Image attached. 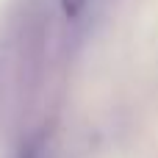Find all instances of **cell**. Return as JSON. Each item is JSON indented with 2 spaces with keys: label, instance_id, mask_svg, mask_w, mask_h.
Instances as JSON below:
<instances>
[{
  "label": "cell",
  "instance_id": "cell-1",
  "mask_svg": "<svg viewBox=\"0 0 158 158\" xmlns=\"http://www.w3.org/2000/svg\"><path fill=\"white\" fill-rule=\"evenodd\" d=\"M61 8H64V17L67 19H78L86 8V0H61Z\"/></svg>",
  "mask_w": 158,
  "mask_h": 158
},
{
  "label": "cell",
  "instance_id": "cell-2",
  "mask_svg": "<svg viewBox=\"0 0 158 158\" xmlns=\"http://www.w3.org/2000/svg\"><path fill=\"white\" fill-rule=\"evenodd\" d=\"M19 158H39V142H31L28 147H22Z\"/></svg>",
  "mask_w": 158,
  "mask_h": 158
}]
</instances>
